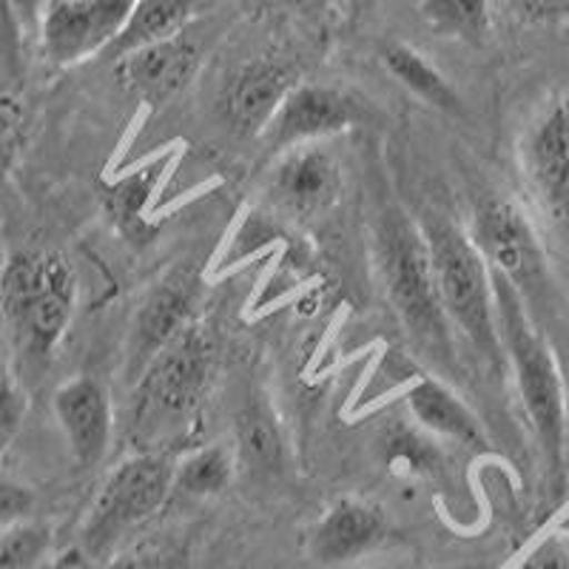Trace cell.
Segmentation results:
<instances>
[{
  "label": "cell",
  "instance_id": "cell-1",
  "mask_svg": "<svg viewBox=\"0 0 569 569\" xmlns=\"http://www.w3.org/2000/svg\"><path fill=\"white\" fill-rule=\"evenodd\" d=\"M376 271L401 328L427 362L439 370L456 365L453 325L441 302L433 259L421 226L399 206L379 211L373 222Z\"/></svg>",
  "mask_w": 569,
  "mask_h": 569
},
{
  "label": "cell",
  "instance_id": "cell-2",
  "mask_svg": "<svg viewBox=\"0 0 569 569\" xmlns=\"http://www.w3.org/2000/svg\"><path fill=\"white\" fill-rule=\"evenodd\" d=\"M492 288H496L501 350L510 362L518 399L538 441L547 481L558 492L563 485V453H567V390H563L561 368L550 342L538 330L525 297L496 273H492Z\"/></svg>",
  "mask_w": 569,
  "mask_h": 569
},
{
  "label": "cell",
  "instance_id": "cell-3",
  "mask_svg": "<svg viewBox=\"0 0 569 569\" xmlns=\"http://www.w3.org/2000/svg\"><path fill=\"white\" fill-rule=\"evenodd\" d=\"M78 308V277L58 251H18L0 268V317L29 359L60 348Z\"/></svg>",
  "mask_w": 569,
  "mask_h": 569
},
{
  "label": "cell",
  "instance_id": "cell-4",
  "mask_svg": "<svg viewBox=\"0 0 569 569\" xmlns=\"http://www.w3.org/2000/svg\"><path fill=\"white\" fill-rule=\"evenodd\" d=\"M419 226L430 248L436 282L450 325L485 362L501 365L505 350L498 337L496 288L487 259L470 240V233L441 213H425Z\"/></svg>",
  "mask_w": 569,
  "mask_h": 569
},
{
  "label": "cell",
  "instance_id": "cell-5",
  "mask_svg": "<svg viewBox=\"0 0 569 569\" xmlns=\"http://www.w3.org/2000/svg\"><path fill=\"white\" fill-rule=\"evenodd\" d=\"M174 465L160 450H140L106 476L78 532V550L86 561L103 563L131 541L137 527L162 510L171 496Z\"/></svg>",
  "mask_w": 569,
  "mask_h": 569
},
{
  "label": "cell",
  "instance_id": "cell-6",
  "mask_svg": "<svg viewBox=\"0 0 569 569\" xmlns=\"http://www.w3.org/2000/svg\"><path fill=\"white\" fill-rule=\"evenodd\" d=\"M217 368V345L202 325L191 322L149 362L137 379L134 425L160 436L186 425L200 410Z\"/></svg>",
  "mask_w": 569,
  "mask_h": 569
},
{
  "label": "cell",
  "instance_id": "cell-7",
  "mask_svg": "<svg viewBox=\"0 0 569 569\" xmlns=\"http://www.w3.org/2000/svg\"><path fill=\"white\" fill-rule=\"evenodd\" d=\"M467 233L487 259L490 271L507 279L525 297V302L547 297L550 259L543 251L536 222L516 200L501 194L481 197Z\"/></svg>",
  "mask_w": 569,
  "mask_h": 569
},
{
  "label": "cell",
  "instance_id": "cell-8",
  "mask_svg": "<svg viewBox=\"0 0 569 569\" xmlns=\"http://www.w3.org/2000/svg\"><path fill=\"white\" fill-rule=\"evenodd\" d=\"M134 7L137 0H49L34 38L43 60L54 69H71L111 52Z\"/></svg>",
  "mask_w": 569,
  "mask_h": 569
},
{
  "label": "cell",
  "instance_id": "cell-9",
  "mask_svg": "<svg viewBox=\"0 0 569 569\" xmlns=\"http://www.w3.org/2000/svg\"><path fill=\"white\" fill-rule=\"evenodd\" d=\"M370 120H373V111L353 91L337 89V86L297 83L259 140L277 157L297 146L325 142L328 137H337Z\"/></svg>",
  "mask_w": 569,
  "mask_h": 569
},
{
  "label": "cell",
  "instance_id": "cell-10",
  "mask_svg": "<svg viewBox=\"0 0 569 569\" xmlns=\"http://www.w3.org/2000/svg\"><path fill=\"white\" fill-rule=\"evenodd\" d=\"M297 83V69L282 58L266 54L237 66L220 91V120L228 134L240 140L266 134L273 114Z\"/></svg>",
  "mask_w": 569,
  "mask_h": 569
},
{
  "label": "cell",
  "instance_id": "cell-11",
  "mask_svg": "<svg viewBox=\"0 0 569 569\" xmlns=\"http://www.w3.org/2000/svg\"><path fill=\"white\" fill-rule=\"evenodd\" d=\"M525 180L552 222L569 228V100L538 114L521 142Z\"/></svg>",
  "mask_w": 569,
  "mask_h": 569
},
{
  "label": "cell",
  "instance_id": "cell-12",
  "mask_svg": "<svg viewBox=\"0 0 569 569\" xmlns=\"http://www.w3.org/2000/svg\"><path fill=\"white\" fill-rule=\"evenodd\" d=\"M342 174L322 142L297 146L273 157V166L266 177V194L279 211L311 220L330 211L339 200Z\"/></svg>",
  "mask_w": 569,
  "mask_h": 569
},
{
  "label": "cell",
  "instance_id": "cell-13",
  "mask_svg": "<svg viewBox=\"0 0 569 569\" xmlns=\"http://www.w3.org/2000/svg\"><path fill=\"white\" fill-rule=\"evenodd\" d=\"M52 410L71 459L80 467H98L109 453L114 433V408L106 385L94 376L66 379L54 390Z\"/></svg>",
  "mask_w": 569,
  "mask_h": 569
},
{
  "label": "cell",
  "instance_id": "cell-14",
  "mask_svg": "<svg viewBox=\"0 0 569 569\" xmlns=\"http://www.w3.org/2000/svg\"><path fill=\"white\" fill-rule=\"evenodd\" d=\"M202 63V43L188 32L162 43L142 46L137 52L117 58V80L137 100L160 106L177 98L197 78Z\"/></svg>",
  "mask_w": 569,
  "mask_h": 569
},
{
  "label": "cell",
  "instance_id": "cell-15",
  "mask_svg": "<svg viewBox=\"0 0 569 569\" xmlns=\"http://www.w3.org/2000/svg\"><path fill=\"white\" fill-rule=\"evenodd\" d=\"M385 538H388V518L382 507L365 498L345 496L337 498L311 527L308 552L325 567H342L379 550Z\"/></svg>",
  "mask_w": 569,
  "mask_h": 569
},
{
  "label": "cell",
  "instance_id": "cell-16",
  "mask_svg": "<svg viewBox=\"0 0 569 569\" xmlns=\"http://www.w3.org/2000/svg\"><path fill=\"white\" fill-rule=\"evenodd\" d=\"M191 305H194V277H191V271L171 273L146 297V302L137 311L134 325H131L129 350H126V368L134 379H140V373L149 368L151 359L177 333H182L188 325L194 322L191 319Z\"/></svg>",
  "mask_w": 569,
  "mask_h": 569
},
{
  "label": "cell",
  "instance_id": "cell-17",
  "mask_svg": "<svg viewBox=\"0 0 569 569\" xmlns=\"http://www.w3.org/2000/svg\"><path fill=\"white\" fill-rule=\"evenodd\" d=\"M408 410L416 425L425 427L436 439H450L459 445H485V427L465 401L436 376H419L408 390Z\"/></svg>",
  "mask_w": 569,
  "mask_h": 569
},
{
  "label": "cell",
  "instance_id": "cell-18",
  "mask_svg": "<svg viewBox=\"0 0 569 569\" xmlns=\"http://www.w3.org/2000/svg\"><path fill=\"white\" fill-rule=\"evenodd\" d=\"M233 459L237 467L268 479L277 476L284 465V441L279 421L273 410L262 399H251L246 408L237 413L233 425Z\"/></svg>",
  "mask_w": 569,
  "mask_h": 569
},
{
  "label": "cell",
  "instance_id": "cell-19",
  "mask_svg": "<svg viewBox=\"0 0 569 569\" xmlns=\"http://www.w3.org/2000/svg\"><path fill=\"white\" fill-rule=\"evenodd\" d=\"M379 58H382V66L390 78L405 86L421 103L441 111V114H465V103H461L459 91L453 89V83L419 49L408 43H388L382 46Z\"/></svg>",
  "mask_w": 569,
  "mask_h": 569
},
{
  "label": "cell",
  "instance_id": "cell-20",
  "mask_svg": "<svg viewBox=\"0 0 569 569\" xmlns=\"http://www.w3.org/2000/svg\"><path fill=\"white\" fill-rule=\"evenodd\" d=\"M206 7L208 0H137L129 27L111 46L109 54L117 60L129 52H137L142 46L177 38V34L188 32V27Z\"/></svg>",
  "mask_w": 569,
  "mask_h": 569
},
{
  "label": "cell",
  "instance_id": "cell-21",
  "mask_svg": "<svg viewBox=\"0 0 569 569\" xmlns=\"http://www.w3.org/2000/svg\"><path fill=\"white\" fill-rule=\"evenodd\" d=\"M237 476V459L226 445H208L188 453L174 465L171 496L213 498L226 492Z\"/></svg>",
  "mask_w": 569,
  "mask_h": 569
},
{
  "label": "cell",
  "instance_id": "cell-22",
  "mask_svg": "<svg viewBox=\"0 0 569 569\" xmlns=\"http://www.w3.org/2000/svg\"><path fill=\"white\" fill-rule=\"evenodd\" d=\"M421 18L430 32L459 43H481L490 34V0H421Z\"/></svg>",
  "mask_w": 569,
  "mask_h": 569
},
{
  "label": "cell",
  "instance_id": "cell-23",
  "mask_svg": "<svg viewBox=\"0 0 569 569\" xmlns=\"http://www.w3.org/2000/svg\"><path fill=\"white\" fill-rule=\"evenodd\" d=\"M98 569H197V561L194 547L186 536L154 532L146 538H131Z\"/></svg>",
  "mask_w": 569,
  "mask_h": 569
},
{
  "label": "cell",
  "instance_id": "cell-24",
  "mask_svg": "<svg viewBox=\"0 0 569 569\" xmlns=\"http://www.w3.org/2000/svg\"><path fill=\"white\" fill-rule=\"evenodd\" d=\"M52 552V527L32 518L0 530V569H40Z\"/></svg>",
  "mask_w": 569,
  "mask_h": 569
},
{
  "label": "cell",
  "instance_id": "cell-25",
  "mask_svg": "<svg viewBox=\"0 0 569 569\" xmlns=\"http://www.w3.org/2000/svg\"><path fill=\"white\" fill-rule=\"evenodd\" d=\"M382 459L410 472H425L436 465L430 441L408 430V427H390L388 433L382 436Z\"/></svg>",
  "mask_w": 569,
  "mask_h": 569
},
{
  "label": "cell",
  "instance_id": "cell-26",
  "mask_svg": "<svg viewBox=\"0 0 569 569\" xmlns=\"http://www.w3.org/2000/svg\"><path fill=\"white\" fill-rule=\"evenodd\" d=\"M510 569H569V527H547L530 538Z\"/></svg>",
  "mask_w": 569,
  "mask_h": 569
},
{
  "label": "cell",
  "instance_id": "cell-27",
  "mask_svg": "<svg viewBox=\"0 0 569 569\" xmlns=\"http://www.w3.org/2000/svg\"><path fill=\"white\" fill-rule=\"evenodd\" d=\"M49 0H0V43L9 49L23 38H38Z\"/></svg>",
  "mask_w": 569,
  "mask_h": 569
},
{
  "label": "cell",
  "instance_id": "cell-28",
  "mask_svg": "<svg viewBox=\"0 0 569 569\" xmlns=\"http://www.w3.org/2000/svg\"><path fill=\"white\" fill-rule=\"evenodd\" d=\"M151 177L146 174H129L123 180L117 182L114 188L109 191V206L111 217L117 220V226L126 228V231L134 233L137 231V213L146 208L149 202V191H151Z\"/></svg>",
  "mask_w": 569,
  "mask_h": 569
},
{
  "label": "cell",
  "instance_id": "cell-29",
  "mask_svg": "<svg viewBox=\"0 0 569 569\" xmlns=\"http://www.w3.org/2000/svg\"><path fill=\"white\" fill-rule=\"evenodd\" d=\"M27 390L14 376V370L0 359V441H9L27 419Z\"/></svg>",
  "mask_w": 569,
  "mask_h": 569
},
{
  "label": "cell",
  "instance_id": "cell-30",
  "mask_svg": "<svg viewBox=\"0 0 569 569\" xmlns=\"http://www.w3.org/2000/svg\"><path fill=\"white\" fill-rule=\"evenodd\" d=\"M34 505H38V498L27 485L0 476V530L32 521Z\"/></svg>",
  "mask_w": 569,
  "mask_h": 569
},
{
  "label": "cell",
  "instance_id": "cell-31",
  "mask_svg": "<svg viewBox=\"0 0 569 569\" xmlns=\"http://www.w3.org/2000/svg\"><path fill=\"white\" fill-rule=\"evenodd\" d=\"M23 111L12 98H0V171L7 169L20 140Z\"/></svg>",
  "mask_w": 569,
  "mask_h": 569
},
{
  "label": "cell",
  "instance_id": "cell-32",
  "mask_svg": "<svg viewBox=\"0 0 569 569\" xmlns=\"http://www.w3.org/2000/svg\"><path fill=\"white\" fill-rule=\"evenodd\" d=\"M516 3L532 18H552L569 9V0H516Z\"/></svg>",
  "mask_w": 569,
  "mask_h": 569
},
{
  "label": "cell",
  "instance_id": "cell-33",
  "mask_svg": "<svg viewBox=\"0 0 569 569\" xmlns=\"http://www.w3.org/2000/svg\"><path fill=\"white\" fill-rule=\"evenodd\" d=\"M368 569H419V567H410V563H393V567H368Z\"/></svg>",
  "mask_w": 569,
  "mask_h": 569
}]
</instances>
